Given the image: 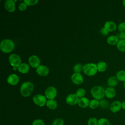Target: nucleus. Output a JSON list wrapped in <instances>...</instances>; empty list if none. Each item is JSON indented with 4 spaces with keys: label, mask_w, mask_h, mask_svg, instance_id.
I'll use <instances>...</instances> for the list:
<instances>
[{
    "label": "nucleus",
    "mask_w": 125,
    "mask_h": 125,
    "mask_svg": "<svg viewBox=\"0 0 125 125\" xmlns=\"http://www.w3.org/2000/svg\"><path fill=\"white\" fill-rule=\"evenodd\" d=\"M99 106L103 109H106L109 107V104L105 100H101L99 101Z\"/></svg>",
    "instance_id": "a878e982"
},
{
    "label": "nucleus",
    "mask_w": 125,
    "mask_h": 125,
    "mask_svg": "<svg viewBox=\"0 0 125 125\" xmlns=\"http://www.w3.org/2000/svg\"><path fill=\"white\" fill-rule=\"evenodd\" d=\"M32 125H45V124L41 119H36L33 122Z\"/></svg>",
    "instance_id": "473e14b6"
},
{
    "label": "nucleus",
    "mask_w": 125,
    "mask_h": 125,
    "mask_svg": "<svg viewBox=\"0 0 125 125\" xmlns=\"http://www.w3.org/2000/svg\"><path fill=\"white\" fill-rule=\"evenodd\" d=\"M91 93L96 100H102L105 95V90L101 86H95L91 90Z\"/></svg>",
    "instance_id": "7ed1b4c3"
},
{
    "label": "nucleus",
    "mask_w": 125,
    "mask_h": 125,
    "mask_svg": "<svg viewBox=\"0 0 125 125\" xmlns=\"http://www.w3.org/2000/svg\"><path fill=\"white\" fill-rule=\"evenodd\" d=\"M57 95L56 89L54 86H49L46 88L45 91V97L49 100L53 99Z\"/></svg>",
    "instance_id": "0eeeda50"
},
{
    "label": "nucleus",
    "mask_w": 125,
    "mask_h": 125,
    "mask_svg": "<svg viewBox=\"0 0 125 125\" xmlns=\"http://www.w3.org/2000/svg\"><path fill=\"white\" fill-rule=\"evenodd\" d=\"M19 81V77L16 74H11L7 78V82L11 85L17 84Z\"/></svg>",
    "instance_id": "2eb2a0df"
},
{
    "label": "nucleus",
    "mask_w": 125,
    "mask_h": 125,
    "mask_svg": "<svg viewBox=\"0 0 125 125\" xmlns=\"http://www.w3.org/2000/svg\"><path fill=\"white\" fill-rule=\"evenodd\" d=\"M99 105V101L98 100L94 99L90 102L89 106L92 109H95Z\"/></svg>",
    "instance_id": "393cba45"
},
{
    "label": "nucleus",
    "mask_w": 125,
    "mask_h": 125,
    "mask_svg": "<svg viewBox=\"0 0 125 125\" xmlns=\"http://www.w3.org/2000/svg\"><path fill=\"white\" fill-rule=\"evenodd\" d=\"M38 0H24V2L27 5H33L37 3Z\"/></svg>",
    "instance_id": "2f4dec72"
},
{
    "label": "nucleus",
    "mask_w": 125,
    "mask_h": 125,
    "mask_svg": "<svg viewBox=\"0 0 125 125\" xmlns=\"http://www.w3.org/2000/svg\"><path fill=\"white\" fill-rule=\"evenodd\" d=\"M104 28H105L108 31L112 32V31H114L116 29L117 25L113 21H107L105 22L104 25Z\"/></svg>",
    "instance_id": "4468645a"
},
{
    "label": "nucleus",
    "mask_w": 125,
    "mask_h": 125,
    "mask_svg": "<svg viewBox=\"0 0 125 125\" xmlns=\"http://www.w3.org/2000/svg\"><path fill=\"white\" fill-rule=\"evenodd\" d=\"M34 103L40 106H43L46 103V99L45 96L41 94L35 95L33 98Z\"/></svg>",
    "instance_id": "423d86ee"
},
{
    "label": "nucleus",
    "mask_w": 125,
    "mask_h": 125,
    "mask_svg": "<svg viewBox=\"0 0 125 125\" xmlns=\"http://www.w3.org/2000/svg\"><path fill=\"white\" fill-rule=\"evenodd\" d=\"M33 89L34 85L32 83L29 82H25L21 86V93L24 97H28L31 94Z\"/></svg>",
    "instance_id": "f257e3e1"
},
{
    "label": "nucleus",
    "mask_w": 125,
    "mask_h": 125,
    "mask_svg": "<svg viewBox=\"0 0 125 125\" xmlns=\"http://www.w3.org/2000/svg\"><path fill=\"white\" fill-rule=\"evenodd\" d=\"M122 108V103L119 101H115L111 103L110 105V110L113 113H116L120 110Z\"/></svg>",
    "instance_id": "9d476101"
},
{
    "label": "nucleus",
    "mask_w": 125,
    "mask_h": 125,
    "mask_svg": "<svg viewBox=\"0 0 125 125\" xmlns=\"http://www.w3.org/2000/svg\"><path fill=\"white\" fill-rule=\"evenodd\" d=\"M98 125H110V122L106 118H102L98 120Z\"/></svg>",
    "instance_id": "cd10ccee"
},
{
    "label": "nucleus",
    "mask_w": 125,
    "mask_h": 125,
    "mask_svg": "<svg viewBox=\"0 0 125 125\" xmlns=\"http://www.w3.org/2000/svg\"><path fill=\"white\" fill-rule=\"evenodd\" d=\"M36 71L39 75L42 76H45L48 74L49 69L45 65H41L37 68Z\"/></svg>",
    "instance_id": "f8f14e48"
},
{
    "label": "nucleus",
    "mask_w": 125,
    "mask_h": 125,
    "mask_svg": "<svg viewBox=\"0 0 125 125\" xmlns=\"http://www.w3.org/2000/svg\"><path fill=\"white\" fill-rule=\"evenodd\" d=\"M71 80L72 82L76 84H80L83 82V76L79 73H74L71 76Z\"/></svg>",
    "instance_id": "9b49d317"
},
{
    "label": "nucleus",
    "mask_w": 125,
    "mask_h": 125,
    "mask_svg": "<svg viewBox=\"0 0 125 125\" xmlns=\"http://www.w3.org/2000/svg\"><path fill=\"white\" fill-rule=\"evenodd\" d=\"M118 83V80L115 76L110 77L107 81V84L110 87L116 86Z\"/></svg>",
    "instance_id": "a211bd4d"
},
{
    "label": "nucleus",
    "mask_w": 125,
    "mask_h": 125,
    "mask_svg": "<svg viewBox=\"0 0 125 125\" xmlns=\"http://www.w3.org/2000/svg\"><path fill=\"white\" fill-rule=\"evenodd\" d=\"M124 87L125 88V82H124Z\"/></svg>",
    "instance_id": "a19ab883"
},
{
    "label": "nucleus",
    "mask_w": 125,
    "mask_h": 125,
    "mask_svg": "<svg viewBox=\"0 0 125 125\" xmlns=\"http://www.w3.org/2000/svg\"><path fill=\"white\" fill-rule=\"evenodd\" d=\"M46 104L48 106V107L50 109L54 110L57 107V103L56 101L53 99L47 100Z\"/></svg>",
    "instance_id": "412c9836"
},
{
    "label": "nucleus",
    "mask_w": 125,
    "mask_h": 125,
    "mask_svg": "<svg viewBox=\"0 0 125 125\" xmlns=\"http://www.w3.org/2000/svg\"><path fill=\"white\" fill-rule=\"evenodd\" d=\"M117 48L121 52H125V40L120 39L117 44Z\"/></svg>",
    "instance_id": "4be33fe9"
},
{
    "label": "nucleus",
    "mask_w": 125,
    "mask_h": 125,
    "mask_svg": "<svg viewBox=\"0 0 125 125\" xmlns=\"http://www.w3.org/2000/svg\"><path fill=\"white\" fill-rule=\"evenodd\" d=\"M79 97L76 94H70L66 98V102L70 105H75L79 102Z\"/></svg>",
    "instance_id": "6e6552de"
},
{
    "label": "nucleus",
    "mask_w": 125,
    "mask_h": 125,
    "mask_svg": "<svg viewBox=\"0 0 125 125\" xmlns=\"http://www.w3.org/2000/svg\"><path fill=\"white\" fill-rule=\"evenodd\" d=\"M90 102L89 100L86 97L81 98L78 102V104L79 106L82 108L86 107L89 105Z\"/></svg>",
    "instance_id": "f3484780"
},
{
    "label": "nucleus",
    "mask_w": 125,
    "mask_h": 125,
    "mask_svg": "<svg viewBox=\"0 0 125 125\" xmlns=\"http://www.w3.org/2000/svg\"><path fill=\"white\" fill-rule=\"evenodd\" d=\"M18 69L19 72L22 73H26L28 72L29 66L28 64L26 63H22L19 65V66L18 67Z\"/></svg>",
    "instance_id": "6ab92c4d"
},
{
    "label": "nucleus",
    "mask_w": 125,
    "mask_h": 125,
    "mask_svg": "<svg viewBox=\"0 0 125 125\" xmlns=\"http://www.w3.org/2000/svg\"><path fill=\"white\" fill-rule=\"evenodd\" d=\"M118 29L120 32L125 31V22L120 23L118 26Z\"/></svg>",
    "instance_id": "72a5a7b5"
},
{
    "label": "nucleus",
    "mask_w": 125,
    "mask_h": 125,
    "mask_svg": "<svg viewBox=\"0 0 125 125\" xmlns=\"http://www.w3.org/2000/svg\"><path fill=\"white\" fill-rule=\"evenodd\" d=\"M108 31L105 28H104V27L102 28L101 29V34H102L104 36H106L108 35Z\"/></svg>",
    "instance_id": "c9c22d12"
},
{
    "label": "nucleus",
    "mask_w": 125,
    "mask_h": 125,
    "mask_svg": "<svg viewBox=\"0 0 125 125\" xmlns=\"http://www.w3.org/2000/svg\"><path fill=\"white\" fill-rule=\"evenodd\" d=\"M119 37H120V39L125 40V31L120 32V33L119 34Z\"/></svg>",
    "instance_id": "e433bc0d"
},
{
    "label": "nucleus",
    "mask_w": 125,
    "mask_h": 125,
    "mask_svg": "<svg viewBox=\"0 0 125 125\" xmlns=\"http://www.w3.org/2000/svg\"><path fill=\"white\" fill-rule=\"evenodd\" d=\"M119 41L118 38L116 36H110L107 38V42L110 45L117 44Z\"/></svg>",
    "instance_id": "aec40b11"
},
{
    "label": "nucleus",
    "mask_w": 125,
    "mask_h": 125,
    "mask_svg": "<svg viewBox=\"0 0 125 125\" xmlns=\"http://www.w3.org/2000/svg\"><path fill=\"white\" fill-rule=\"evenodd\" d=\"M27 5L24 2L21 3L19 6V9L21 11H23L26 9Z\"/></svg>",
    "instance_id": "f704fd0d"
},
{
    "label": "nucleus",
    "mask_w": 125,
    "mask_h": 125,
    "mask_svg": "<svg viewBox=\"0 0 125 125\" xmlns=\"http://www.w3.org/2000/svg\"><path fill=\"white\" fill-rule=\"evenodd\" d=\"M5 8L10 12H13L15 10V3L14 1L12 0H6L4 4Z\"/></svg>",
    "instance_id": "ddd939ff"
},
{
    "label": "nucleus",
    "mask_w": 125,
    "mask_h": 125,
    "mask_svg": "<svg viewBox=\"0 0 125 125\" xmlns=\"http://www.w3.org/2000/svg\"><path fill=\"white\" fill-rule=\"evenodd\" d=\"M82 70H83V66L81 63H77L73 67V71L75 73H80Z\"/></svg>",
    "instance_id": "bb28decb"
},
{
    "label": "nucleus",
    "mask_w": 125,
    "mask_h": 125,
    "mask_svg": "<svg viewBox=\"0 0 125 125\" xmlns=\"http://www.w3.org/2000/svg\"><path fill=\"white\" fill-rule=\"evenodd\" d=\"M98 120L96 118H91L87 122L88 125H98Z\"/></svg>",
    "instance_id": "7c9ffc66"
},
{
    "label": "nucleus",
    "mask_w": 125,
    "mask_h": 125,
    "mask_svg": "<svg viewBox=\"0 0 125 125\" xmlns=\"http://www.w3.org/2000/svg\"><path fill=\"white\" fill-rule=\"evenodd\" d=\"M52 125H64V121L61 118H57L54 120Z\"/></svg>",
    "instance_id": "c756f323"
},
{
    "label": "nucleus",
    "mask_w": 125,
    "mask_h": 125,
    "mask_svg": "<svg viewBox=\"0 0 125 125\" xmlns=\"http://www.w3.org/2000/svg\"><path fill=\"white\" fill-rule=\"evenodd\" d=\"M116 78L118 81L125 82V70H120L116 74Z\"/></svg>",
    "instance_id": "b1692460"
},
{
    "label": "nucleus",
    "mask_w": 125,
    "mask_h": 125,
    "mask_svg": "<svg viewBox=\"0 0 125 125\" xmlns=\"http://www.w3.org/2000/svg\"><path fill=\"white\" fill-rule=\"evenodd\" d=\"M122 108L125 110V101H123L122 103Z\"/></svg>",
    "instance_id": "4c0bfd02"
},
{
    "label": "nucleus",
    "mask_w": 125,
    "mask_h": 125,
    "mask_svg": "<svg viewBox=\"0 0 125 125\" xmlns=\"http://www.w3.org/2000/svg\"><path fill=\"white\" fill-rule=\"evenodd\" d=\"M13 69L14 70H16L17 69V67H13Z\"/></svg>",
    "instance_id": "ea45409f"
},
{
    "label": "nucleus",
    "mask_w": 125,
    "mask_h": 125,
    "mask_svg": "<svg viewBox=\"0 0 125 125\" xmlns=\"http://www.w3.org/2000/svg\"><path fill=\"white\" fill-rule=\"evenodd\" d=\"M105 95L108 98L111 99L116 95V91L113 87H108L105 90Z\"/></svg>",
    "instance_id": "dca6fc26"
},
{
    "label": "nucleus",
    "mask_w": 125,
    "mask_h": 125,
    "mask_svg": "<svg viewBox=\"0 0 125 125\" xmlns=\"http://www.w3.org/2000/svg\"><path fill=\"white\" fill-rule=\"evenodd\" d=\"M83 70L86 75L93 76L97 73V65L94 63H87L83 66Z\"/></svg>",
    "instance_id": "20e7f679"
},
{
    "label": "nucleus",
    "mask_w": 125,
    "mask_h": 125,
    "mask_svg": "<svg viewBox=\"0 0 125 125\" xmlns=\"http://www.w3.org/2000/svg\"><path fill=\"white\" fill-rule=\"evenodd\" d=\"M9 61L10 64L13 67H19L21 64V59L19 55L16 54H12L9 57Z\"/></svg>",
    "instance_id": "39448f33"
},
{
    "label": "nucleus",
    "mask_w": 125,
    "mask_h": 125,
    "mask_svg": "<svg viewBox=\"0 0 125 125\" xmlns=\"http://www.w3.org/2000/svg\"><path fill=\"white\" fill-rule=\"evenodd\" d=\"M28 62L30 65L34 68H38L40 65V60L35 55L30 56L28 59Z\"/></svg>",
    "instance_id": "1a4fd4ad"
},
{
    "label": "nucleus",
    "mask_w": 125,
    "mask_h": 125,
    "mask_svg": "<svg viewBox=\"0 0 125 125\" xmlns=\"http://www.w3.org/2000/svg\"><path fill=\"white\" fill-rule=\"evenodd\" d=\"M15 47L14 42L10 40L6 39L2 40L0 42V48L1 50L4 53H9L12 51Z\"/></svg>",
    "instance_id": "f03ea898"
},
{
    "label": "nucleus",
    "mask_w": 125,
    "mask_h": 125,
    "mask_svg": "<svg viewBox=\"0 0 125 125\" xmlns=\"http://www.w3.org/2000/svg\"></svg>",
    "instance_id": "79ce46f5"
},
{
    "label": "nucleus",
    "mask_w": 125,
    "mask_h": 125,
    "mask_svg": "<svg viewBox=\"0 0 125 125\" xmlns=\"http://www.w3.org/2000/svg\"><path fill=\"white\" fill-rule=\"evenodd\" d=\"M107 67L106 63L103 61L100 62L97 65V70L100 72H104V71Z\"/></svg>",
    "instance_id": "5701e85b"
},
{
    "label": "nucleus",
    "mask_w": 125,
    "mask_h": 125,
    "mask_svg": "<svg viewBox=\"0 0 125 125\" xmlns=\"http://www.w3.org/2000/svg\"><path fill=\"white\" fill-rule=\"evenodd\" d=\"M123 5L125 7V0H124L123 1Z\"/></svg>",
    "instance_id": "58836bf2"
},
{
    "label": "nucleus",
    "mask_w": 125,
    "mask_h": 125,
    "mask_svg": "<svg viewBox=\"0 0 125 125\" xmlns=\"http://www.w3.org/2000/svg\"><path fill=\"white\" fill-rule=\"evenodd\" d=\"M85 94V90L83 88H79L76 92V95L78 97L82 98Z\"/></svg>",
    "instance_id": "c85d7f7f"
}]
</instances>
